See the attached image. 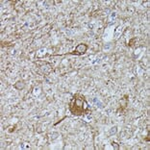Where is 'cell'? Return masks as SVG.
<instances>
[{
    "label": "cell",
    "instance_id": "6da1fadb",
    "mask_svg": "<svg viewBox=\"0 0 150 150\" xmlns=\"http://www.w3.org/2000/svg\"><path fill=\"white\" fill-rule=\"evenodd\" d=\"M87 108H88L87 102L85 101L84 97L81 96V95H79V94L75 95V96L73 97L72 101L70 102L69 109H70V112H72V115H81Z\"/></svg>",
    "mask_w": 150,
    "mask_h": 150
},
{
    "label": "cell",
    "instance_id": "7a4b0ae2",
    "mask_svg": "<svg viewBox=\"0 0 150 150\" xmlns=\"http://www.w3.org/2000/svg\"><path fill=\"white\" fill-rule=\"evenodd\" d=\"M87 48H88V47H87L86 44L81 43V44H79V45L76 47V49H75L73 54H84L87 51Z\"/></svg>",
    "mask_w": 150,
    "mask_h": 150
}]
</instances>
